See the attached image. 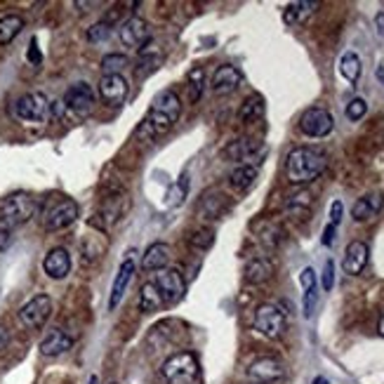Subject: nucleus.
Here are the masks:
<instances>
[{
  "mask_svg": "<svg viewBox=\"0 0 384 384\" xmlns=\"http://www.w3.org/2000/svg\"><path fill=\"white\" fill-rule=\"evenodd\" d=\"M182 113V102L173 90H163L156 95V99L148 106L146 118L142 120L140 133L144 137H160L173 130V125L180 120Z\"/></svg>",
  "mask_w": 384,
  "mask_h": 384,
  "instance_id": "f257e3e1",
  "label": "nucleus"
},
{
  "mask_svg": "<svg viewBox=\"0 0 384 384\" xmlns=\"http://www.w3.org/2000/svg\"><path fill=\"white\" fill-rule=\"evenodd\" d=\"M325 165H328V156L320 148L314 146H297L292 148L285 158V175H288L290 184H309L316 177L323 175Z\"/></svg>",
  "mask_w": 384,
  "mask_h": 384,
  "instance_id": "f03ea898",
  "label": "nucleus"
},
{
  "mask_svg": "<svg viewBox=\"0 0 384 384\" xmlns=\"http://www.w3.org/2000/svg\"><path fill=\"white\" fill-rule=\"evenodd\" d=\"M38 210V200L28 193H12L0 205V250L8 248L15 229L26 224Z\"/></svg>",
  "mask_w": 384,
  "mask_h": 384,
  "instance_id": "7ed1b4c3",
  "label": "nucleus"
},
{
  "mask_svg": "<svg viewBox=\"0 0 384 384\" xmlns=\"http://www.w3.org/2000/svg\"><path fill=\"white\" fill-rule=\"evenodd\" d=\"M160 375L168 384H191L198 377V358L191 352H180L170 356L160 368Z\"/></svg>",
  "mask_w": 384,
  "mask_h": 384,
  "instance_id": "20e7f679",
  "label": "nucleus"
},
{
  "mask_svg": "<svg viewBox=\"0 0 384 384\" xmlns=\"http://www.w3.org/2000/svg\"><path fill=\"white\" fill-rule=\"evenodd\" d=\"M15 116L24 123H43L50 116L48 97L43 93H28L15 102Z\"/></svg>",
  "mask_w": 384,
  "mask_h": 384,
  "instance_id": "39448f33",
  "label": "nucleus"
},
{
  "mask_svg": "<svg viewBox=\"0 0 384 384\" xmlns=\"http://www.w3.org/2000/svg\"><path fill=\"white\" fill-rule=\"evenodd\" d=\"M50 314H52V300L48 295H36L19 309V320L28 330H38L48 323Z\"/></svg>",
  "mask_w": 384,
  "mask_h": 384,
  "instance_id": "423d86ee",
  "label": "nucleus"
},
{
  "mask_svg": "<svg viewBox=\"0 0 384 384\" xmlns=\"http://www.w3.org/2000/svg\"><path fill=\"white\" fill-rule=\"evenodd\" d=\"M255 330L260 335L276 340L285 332V314L276 305H262L255 311Z\"/></svg>",
  "mask_w": 384,
  "mask_h": 384,
  "instance_id": "0eeeda50",
  "label": "nucleus"
},
{
  "mask_svg": "<svg viewBox=\"0 0 384 384\" xmlns=\"http://www.w3.org/2000/svg\"><path fill=\"white\" fill-rule=\"evenodd\" d=\"M78 220V203L71 198H61L45 212V229L48 231H61Z\"/></svg>",
  "mask_w": 384,
  "mask_h": 384,
  "instance_id": "6e6552de",
  "label": "nucleus"
},
{
  "mask_svg": "<svg viewBox=\"0 0 384 384\" xmlns=\"http://www.w3.org/2000/svg\"><path fill=\"white\" fill-rule=\"evenodd\" d=\"M153 285H156L158 292L163 295L165 305H175V302H180L182 297H184V290H186L184 278H182V273L177 271V269H160V273H156Z\"/></svg>",
  "mask_w": 384,
  "mask_h": 384,
  "instance_id": "1a4fd4ad",
  "label": "nucleus"
},
{
  "mask_svg": "<svg viewBox=\"0 0 384 384\" xmlns=\"http://www.w3.org/2000/svg\"><path fill=\"white\" fill-rule=\"evenodd\" d=\"M332 128H335V120H332L330 113L320 106L307 108L300 118V130L307 137H325L332 133Z\"/></svg>",
  "mask_w": 384,
  "mask_h": 384,
  "instance_id": "9d476101",
  "label": "nucleus"
},
{
  "mask_svg": "<svg viewBox=\"0 0 384 384\" xmlns=\"http://www.w3.org/2000/svg\"><path fill=\"white\" fill-rule=\"evenodd\" d=\"M120 43L125 45V48H133V50H142V45L148 43V38H151V28L144 19H140V17H130L128 21H123L120 24Z\"/></svg>",
  "mask_w": 384,
  "mask_h": 384,
  "instance_id": "9b49d317",
  "label": "nucleus"
},
{
  "mask_svg": "<svg viewBox=\"0 0 384 384\" xmlns=\"http://www.w3.org/2000/svg\"><path fill=\"white\" fill-rule=\"evenodd\" d=\"M130 95V85L123 76H102L99 97L108 106H123Z\"/></svg>",
  "mask_w": 384,
  "mask_h": 384,
  "instance_id": "f8f14e48",
  "label": "nucleus"
},
{
  "mask_svg": "<svg viewBox=\"0 0 384 384\" xmlns=\"http://www.w3.org/2000/svg\"><path fill=\"white\" fill-rule=\"evenodd\" d=\"M135 252H130L128 257L123 260V265H120L118 273H116V280H113V288H111V297H108V309H116L120 305V300L125 297V290H128L130 280H133V273H135Z\"/></svg>",
  "mask_w": 384,
  "mask_h": 384,
  "instance_id": "ddd939ff",
  "label": "nucleus"
},
{
  "mask_svg": "<svg viewBox=\"0 0 384 384\" xmlns=\"http://www.w3.org/2000/svg\"><path fill=\"white\" fill-rule=\"evenodd\" d=\"M283 363L271 356H265V358H257L255 363L248 368V377L260 384H269V382H276L283 377Z\"/></svg>",
  "mask_w": 384,
  "mask_h": 384,
  "instance_id": "4468645a",
  "label": "nucleus"
},
{
  "mask_svg": "<svg viewBox=\"0 0 384 384\" xmlns=\"http://www.w3.org/2000/svg\"><path fill=\"white\" fill-rule=\"evenodd\" d=\"M95 104V90L88 83H76L66 90L64 106L76 113H88Z\"/></svg>",
  "mask_w": 384,
  "mask_h": 384,
  "instance_id": "2eb2a0df",
  "label": "nucleus"
},
{
  "mask_svg": "<svg viewBox=\"0 0 384 384\" xmlns=\"http://www.w3.org/2000/svg\"><path fill=\"white\" fill-rule=\"evenodd\" d=\"M368 255H370V250L363 240H352L345 250V260H342L345 273H349V276H358L365 269V265H368Z\"/></svg>",
  "mask_w": 384,
  "mask_h": 384,
  "instance_id": "dca6fc26",
  "label": "nucleus"
},
{
  "mask_svg": "<svg viewBox=\"0 0 384 384\" xmlns=\"http://www.w3.org/2000/svg\"><path fill=\"white\" fill-rule=\"evenodd\" d=\"M240 80H243V76H240V71L236 66H220L215 73H212V80H210V88L215 95L224 97V95H231L233 90H238Z\"/></svg>",
  "mask_w": 384,
  "mask_h": 384,
  "instance_id": "f3484780",
  "label": "nucleus"
},
{
  "mask_svg": "<svg viewBox=\"0 0 384 384\" xmlns=\"http://www.w3.org/2000/svg\"><path fill=\"white\" fill-rule=\"evenodd\" d=\"M43 269H45V273L55 280L66 278L68 271H71V255H68V250L66 248H52L48 255H45Z\"/></svg>",
  "mask_w": 384,
  "mask_h": 384,
  "instance_id": "a211bd4d",
  "label": "nucleus"
},
{
  "mask_svg": "<svg viewBox=\"0 0 384 384\" xmlns=\"http://www.w3.org/2000/svg\"><path fill=\"white\" fill-rule=\"evenodd\" d=\"M384 208V196L380 191L375 193H365V196H361L356 203L352 205V217L356 222H368L372 217H377Z\"/></svg>",
  "mask_w": 384,
  "mask_h": 384,
  "instance_id": "6ab92c4d",
  "label": "nucleus"
},
{
  "mask_svg": "<svg viewBox=\"0 0 384 384\" xmlns=\"http://www.w3.org/2000/svg\"><path fill=\"white\" fill-rule=\"evenodd\" d=\"M73 347V340L66 335L64 330H50L48 335L43 337V342H40V354L43 356H61V354H66L68 349Z\"/></svg>",
  "mask_w": 384,
  "mask_h": 384,
  "instance_id": "aec40b11",
  "label": "nucleus"
},
{
  "mask_svg": "<svg viewBox=\"0 0 384 384\" xmlns=\"http://www.w3.org/2000/svg\"><path fill=\"white\" fill-rule=\"evenodd\" d=\"M271 276H273V262L269 257H252L248 265H245V280L250 285L267 283Z\"/></svg>",
  "mask_w": 384,
  "mask_h": 384,
  "instance_id": "412c9836",
  "label": "nucleus"
},
{
  "mask_svg": "<svg viewBox=\"0 0 384 384\" xmlns=\"http://www.w3.org/2000/svg\"><path fill=\"white\" fill-rule=\"evenodd\" d=\"M262 151H265V146L257 140H233L231 144L224 148V156L229 160H250Z\"/></svg>",
  "mask_w": 384,
  "mask_h": 384,
  "instance_id": "4be33fe9",
  "label": "nucleus"
},
{
  "mask_svg": "<svg viewBox=\"0 0 384 384\" xmlns=\"http://www.w3.org/2000/svg\"><path fill=\"white\" fill-rule=\"evenodd\" d=\"M170 262V248L165 243H151L144 250V257H142V269L144 271H160L165 269V265Z\"/></svg>",
  "mask_w": 384,
  "mask_h": 384,
  "instance_id": "5701e85b",
  "label": "nucleus"
},
{
  "mask_svg": "<svg viewBox=\"0 0 384 384\" xmlns=\"http://www.w3.org/2000/svg\"><path fill=\"white\" fill-rule=\"evenodd\" d=\"M257 180V168L250 163H243L238 165V168L231 170V175H229V182H231L233 189H238V191H245V189H250L255 184Z\"/></svg>",
  "mask_w": 384,
  "mask_h": 384,
  "instance_id": "b1692460",
  "label": "nucleus"
},
{
  "mask_svg": "<svg viewBox=\"0 0 384 384\" xmlns=\"http://www.w3.org/2000/svg\"><path fill=\"white\" fill-rule=\"evenodd\" d=\"M165 302H163V295L158 292V288L153 283H144L140 288V309L144 314H153V311H158L160 307H163Z\"/></svg>",
  "mask_w": 384,
  "mask_h": 384,
  "instance_id": "393cba45",
  "label": "nucleus"
},
{
  "mask_svg": "<svg viewBox=\"0 0 384 384\" xmlns=\"http://www.w3.org/2000/svg\"><path fill=\"white\" fill-rule=\"evenodd\" d=\"M24 28V19L19 15L0 17V45H10Z\"/></svg>",
  "mask_w": 384,
  "mask_h": 384,
  "instance_id": "a878e982",
  "label": "nucleus"
},
{
  "mask_svg": "<svg viewBox=\"0 0 384 384\" xmlns=\"http://www.w3.org/2000/svg\"><path fill=\"white\" fill-rule=\"evenodd\" d=\"M262 116H265V99H262L260 95L248 97V99L243 102V106H240V111H238L240 123H252V120H257Z\"/></svg>",
  "mask_w": 384,
  "mask_h": 384,
  "instance_id": "bb28decb",
  "label": "nucleus"
},
{
  "mask_svg": "<svg viewBox=\"0 0 384 384\" xmlns=\"http://www.w3.org/2000/svg\"><path fill=\"white\" fill-rule=\"evenodd\" d=\"M316 8H318V3H292V5H288V8L283 10V21L288 26L300 24V21L307 19V17L311 15Z\"/></svg>",
  "mask_w": 384,
  "mask_h": 384,
  "instance_id": "cd10ccee",
  "label": "nucleus"
},
{
  "mask_svg": "<svg viewBox=\"0 0 384 384\" xmlns=\"http://www.w3.org/2000/svg\"><path fill=\"white\" fill-rule=\"evenodd\" d=\"M224 208H227V196H222L220 191H210V193H205L200 212H203L205 217H210V220H217Z\"/></svg>",
  "mask_w": 384,
  "mask_h": 384,
  "instance_id": "c85d7f7f",
  "label": "nucleus"
},
{
  "mask_svg": "<svg viewBox=\"0 0 384 384\" xmlns=\"http://www.w3.org/2000/svg\"><path fill=\"white\" fill-rule=\"evenodd\" d=\"M340 73L349 83H356L361 78V57L356 52H345L340 59Z\"/></svg>",
  "mask_w": 384,
  "mask_h": 384,
  "instance_id": "c756f323",
  "label": "nucleus"
},
{
  "mask_svg": "<svg viewBox=\"0 0 384 384\" xmlns=\"http://www.w3.org/2000/svg\"><path fill=\"white\" fill-rule=\"evenodd\" d=\"M314 198L309 191H300V193H292V196L285 200V210L295 212V215H307L309 208H311Z\"/></svg>",
  "mask_w": 384,
  "mask_h": 384,
  "instance_id": "7c9ffc66",
  "label": "nucleus"
},
{
  "mask_svg": "<svg viewBox=\"0 0 384 384\" xmlns=\"http://www.w3.org/2000/svg\"><path fill=\"white\" fill-rule=\"evenodd\" d=\"M128 66V57L125 55H106L102 59V71L104 76H120V71Z\"/></svg>",
  "mask_w": 384,
  "mask_h": 384,
  "instance_id": "2f4dec72",
  "label": "nucleus"
},
{
  "mask_svg": "<svg viewBox=\"0 0 384 384\" xmlns=\"http://www.w3.org/2000/svg\"><path fill=\"white\" fill-rule=\"evenodd\" d=\"M189 102H198L200 95H203V68H191L189 71Z\"/></svg>",
  "mask_w": 384,
  "mask_h": 384,
  "instance_id": "473e14b6",
  "label": "nucleus"
},
{
  "mask_svg": "<svg viewBox=\"0 0 384 384\" xmlns=\"http://www.w3.org/2000/svg\"><path fill=\"white\" fill-rule=\"evenodd\" d=\"M111 36V24L104 19V21H97L95 26L88 28V40L90 43H102V40H106Z\"/></svg>",
  "mask_w": 384,
  "mask_h": 384,
  "instance_id": "72a5a7b5",
  "label": "nucleus"
},
{
  "mask_svg": "<svg viewBox=\"0 0 384 384\" xmlns=\"http://www.w3.org/2000/svg\"><path fill=\"white\" fill-rule=\"evenodd\" d=\"M212 240H215V233L210 231V229H203V231H196L191 238H189V243H191V248L196 250H208L212 245Z\"/></svg>",
  "mask_w": 384,
  "mask_h": 384,
  "instance_id": "f704fd0d",
  "label": "nucleus"
},
{
  "mask_svg": "<svg viewBox=\"0 0 384 384\" xmlns=\"http://www.w3.org/2000/svg\"><path fill=\"white\" fill-rule=\"evenodd\" d=\"M186 189H189V177L186 175H182L180 177V182H177V184L173 186V191L168 193V205H177V203H182V200H184V196H186Z\"/></svg>",
  "mask_w": 384,
  "mask_h": 384,
  "instance_id": "c9c22d12",
  "label": "nucleus"
},
{
  "mask_svg": "<svg viewBox=\"0 0 384 384\" xmlns=\"http://www.w3.org/2000/svg\"><path fill=\"white\" fill-rule=\"evenodd\" d=\"M316 302H318V288H316V283L307 285V288H305V316L307 318L314 316V311H316Z\"/></svg>",
  "mask_w": 384,
  "mask_h": 384,
  "instance_id": "e433bc0d",
  "label": "nucleus"
},
{
  "mask_svg": "<svg viewBox=\"0 0 384 384\" xmlns=\"http://www.w3.org/2000/svg\"><path fill=\"white\" fill-rule=\"evenodd\" d=\"M368 113V104H365V99H361V97H356V99H352L347 104V118L349 120H361Z\"/></svg>",
  "mask_w": 384,
  "mask_h": 384,
  "instance_id": "4c0bfd02",
  "label": "nucleus"
},
{
  "mask_svg": "<svg viewBox=\"0 0 384 384\" xmlns=\"http://www.w3.org/2000/svg\"><path fill=\"white\" fill-rule=\"evenodd\" d=\"M332 285H335V262L328 260L325 262V267H323V290L330 292Z\"/></svg>",
  "mask_w": 384,
  "mask_h": 384,
  "instance_id": "58836bf2",
  "label": "nucleus"
},
{
  "mask_svg": "<svg viewBox=\"0 0 384 384\" xmlns=\"http://www.w3.org/2000/svg\"><path fill=\"white\" fill-rule=\"evenodd\" d=\"M26 59L31 61L33 66H40V64H43V55H40V50H38V40H36V38H33V40H31V45H28Z\"/></svg>",
  "mask_w": 384,
  "mask_h": 384,
  "instance_id": "ea45409f",
  "label": "nucleus"
},
{
  "mask_svg": "<svg viewBox=\"0 0 384 384\" xmlns=\"http://www.w3.org/2000/svg\"><path fill=\"white\" fill-rule=\"evenodd\" d=\"M342 215H345V205H342V200H332L330 205V224H340L342 222Z\"/></svg>",
  "mask_w": 384,
  "mask_h": 384,
  "instance_id": "a19ab883",
  "label": "nucleus"
},
{
  "mask_svg": "<svg viewBox=\"0 0 384 384\" xmlns=\"http://www.w3.org/2000/svg\"><path fill=\"white\" fill-rule=\"evenodd\" d=\"M335 231H337L335 224H328V227H325L323 238H320V243H323L325 248H330V245H332V240H335Z\"/></svg>",
  "mask_w": 384,
  "mask_h": 384,
  "instance_id": "79ce46f5",
  "label": "nucleus"
},
{
  "mask_svg": "<svg viewBox=\"0 0 384 384\" xmlns=\"http://www.w3.org/2000/svg\"><path fill=\"white\" fill-rule=\"evenodd\" d=\"M8 342H10V332H8V328H3V325H0V352L8 347Z\"/></svg>",
  "mask_w": 384,
  "mask_h": 384,
  "instance_id": "37998d69",
  "label": "nucleus"
},
{
  "mask_svg": "<svg viewBox=\"0 0 384 384\" xmlns=\"http://www.w3.org/2000/svg\"><path fill=\"white\" fill-rule=\"evenodd\" d=\"M377 26H380V36H384V15H377Z\"/></svg>",
  "mask_w": 384,
  "mask_h": 384,
  "instance_id": "c03bdc74",
  "label": "nucleus"
},
{
  "mask_svg": "<svg viewBox=\"0 0 384 384\" xmlns=\"http://www.w3.org/2000/svg\"><path fill=\"white\" fill-rule=\"evenodd\" d=\"M311 384H330V382L325 380V377H316V380H314Z\"/></svg>",
  "mask_w": 384,
  "mask_h": 384,
  "instance_id": "a18cd8bd",
  "label": "nucleus"
},
{
  "mask_svg": "<svg viewBox=\"0 0 384 384\" xmlns=\"http://www.w3.org/2000/svg\"><path fill=\"white\" fill-rule=\"evenodd\" d=\"M380 332H382V335H384V318H382V323H380Z\"/></svg>",
  "mask_w": 384,
  "mask_h": 384,
  "instance_id": "49530a36",
  "label": "nucleus"
}]
</instances>
